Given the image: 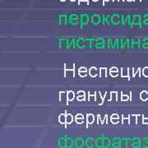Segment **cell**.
<instances>
[{"instance_id":"obj_1","label":"cell","mask_w":148,"mask_h":148,"mask_svg":"<svg viewBox=\"0 0 148 148\" xmlns=\"http://www.w3.org/2000/svg\"><path fill=\"white\" fill-rule=\"evenodd\" d=\"M85 142L82 138H77L75 140V146L77 148H82L84 146Z\"/></svg>"},{"instance_id":"obj_2","label":"cell","mask_w":148,"mask_h":148,"mask_svg":"<svg viewBox=\"0 0 148 148\" xmlns=\"http://www.w3.org/2000/svg\"><path fill=\"white\" fill-rule=\"evenodd\" d=\"M86 147L88 148H93L94 147V139L92 138H88L86 140Z\"/></svg>"},{"instance_id":"obj_3","label":"cell","mask_w":148,"mask_h":148,"mask_svg":"<svg viewBox=\"0 0 148 148\" xmlns=\"http://www.w3.org/2000/svg\"><path fill=\"white\" fill-rule=\"evenodd\" d=\"M95 101L99 104V105H102L104 102V99L101 95L100 92H95Z\"/></svg>"},{"instance_id":"obj_4","label":"cell","mask_w":148,"mask_h":148,"mask_svg":"<svg viewBox=\"0 0 148 148\" xmlns=\"http://www.w3.org/2000/svg\"><path fill=\"white\" fill-rule=\"evenodd\" d=\"M59 100L61 102H67L68 101V95H67V93L66 92H64V91H61L60 93H59Z\"/></svg>"},{"instance_id":"obj_5","label":"cell","mask_w":148,"mask_h":148,"mask_svg":"<svg viewBox=\"0 0 148 148\" xmlns=\"http://www.w3.org/2000/svg\"><path fill=\"white\" fill-rule=\"evenodd\" d=\"M99 71H100V70H98L95 67H92V68H90V70H89V74L90 75V77H96V76L98 75V72H99Z\"/></svg>"},{"instance_id":"obj_6","label":"cell","mask_w":148,"mask_h":148,"mask_svg":"<svg viewBox=\"0 0 148 148\" xmlns=\"http://www.w3.org/2000/svg\"><path fill=\"white\" fill-rule=\"evenodd\" d=\"M77 101H84L85 99H86V93H85L83 90H79V91L77 92Z\"/></svg>"},{"instance_id":"obj_7","label":"cell","mask_w":148,"mask_h":148,"mask_svg":"<svg viewBox=\"0 0 148 148\" xmlns=\"http://www.w3.org/2000/svg\"><path fill=\"white\" fill-rule=\"evenodd\" d=\"M78 73H79L80 77H84L86 76V74H87V69L86 68H85V67H81L78 70Z\"/></svg>"},{"instance_id":"obj_8","label":"cell","mask_w":148,"mask_h":148,"mask_svg":"<svg viewBox=\"0 0 148 148\" xmlns=\"http://www.w3.org/2000/svg\"><path fill=\"white\" fill-rule=\"evenodd\" d=\"M121 76L123 77H129V69H127V68H122Z\"/></svg>"},{"instance_id":"obj_9","label":"cell","mask_w":148,"mask_h":148,"mask_svg":"<svg viewBox=\"0 0 148 148\" xmlns=\"http://www.w3.org/2000/svg\"><path fill=\"white\" fill-rule=\"evenodd\" d=\"M110 74L111 77H115L118 76V74H119V69H117L116 67H113V68H111L110 70Z\"/></svg>"},{"instance_id":"obj_10","label":"cell","mask_w":148,"mask_h":148,"mask_svg":"<svg viewBox=\"0 0 148 148\" xmlns=\"http://www.w3.org/2000/svg\"><path fill=\"white\" fill-rule=\"evenodd\" d=\"M95 145H96V147L97 148H104V142H103V139L101 138H97V139H96V142H95Z\"/></svg>"},{"instance_id":"obj_11","label":"cell","mask_w":148,"mask_h":148,"mask_svg":"<svg viewBox=\"0 0 148 148\" xmlns=\"http://www.w3.org/2000/svg\"><path fill=\"white\" fill-rule=\"evenodd\" d=\"M94 120H95V118H94V115L91 114H89L86 115V123H87V125L88 124H90V123H94Z\"/></svg>"},{"instance_id":"obj_12","label":"cell","mask_w":148,"mask_h":148,"mask_svg":"<svg viewBox=\"0 0 148 148\" xmlns=\"http://www.w3.org/2000/svg\"><path fill=\"white\" fill-rule=\"evenodd\" d=\"M75 121L77 122V123H82L84 121V117L82 114H77V116L75 117Z\"/></svg>"},{"instance_id":"obj_13","label":"cell","mask_w":148,"mask_h":148,"mask_svg":"<svg viewBox=\"0 0 148 148\" xmlns=\"http://www.w3.org/2000/svg\"><path fill=\"white\" fill-rule=\"evenodd\" d=\"M73 145V140L71 138H66V148H71Z\"/></svg>"},{"instance_id":"obj_14","label":"cell","mask_w":148,"mask_h":148,"mask_svg":"<svg viewBox=\"0 0 148 148\" xmlns=\"http://www.w3.org/2000/svg\"><path fill=\"white\" fill-rule=\"evenodd\" d=\"M110 121L111 123L116 124V123H118L119 121V116L118 114H113L110 118Z\"/></svg>"},{"instance_id":"obj_15","label":"cell","mask_w":148,"mask_h":148,"mask_svg":"<svg viewBox=\"0 0 148 148\" xmlns=\"http://www.w3.org/2000/svg\"><path fill=\"white\" fill-rule=\"evenodd\" d=\"M58 146L60 148H66V138H60L58 140Z\"/></svg>"},{"instance_id":"obj_16","label":"cell","mask_w":148,"mask_h":148,"mask_svg":"<svg viewBox=\"0 0 148 148\" xmlns=\"http://www.w3.org/2000/svg\"><path fill=\"white\" fill-rule=\"evenodd\" d=\"M66 115L65 114H61L59 116H58V121L60 123L62 124H65L66 123Z\"/></svg>"},{"instance_id":"obj_17","label":"cell","mask_w":148,"mask_h":148,"mask_svg":"<svg viewBox=\"0 0 148 148\" xmlns=\"http://www.w3.org/2000/svg\"><path fill=\"white\" fill-rule=\"evenodd\" d=\"M67 95H68V101H72L75 98V93L73 90H69L67 92Z\"/></svg>"},{"instance_id":"obj_18","label":"cell","mask_w":148,"mask_h":148,"mask_svg":"<svg viewBox=\"0 0 148 148\" xmlns=\"http://www.w3.org/2000/svg\"><path fill=\"white\" fill-rule=\"evenodd\" d=\"M73 121V116L71 114H67L66 115V123L67 124H70Z\"/></svg>"},{"instance_id":"obj_19","label":"cell","mask_w":148,"mask_h":148,"mask_svg":"<svg viewBox=\"0 0 148 148\" xmlns=\"http://www.w3.org/2000/svg\"><path fill=\"white\" fill-rule=\"evenodd\" d=\"M106 73H107L106 68H101V69H100V76H101V77H106Z\"/></svg>"},{"instance_id":"obj_20","label":"cell","mask_w":148,"mask_h":148,"mask_svg":"<svg viewBox=\"0 0 148 148\" xmlns=\"http://www.w3.org/2000/svg\"><path fill=\"white\" fill-rule=\"evenodd\" d=\"M103 142H104V148H108L110 147V140L108 138H103Z\"/></svg>"},{"instance_id":"obj_21","label":"cell","mask_w":148,"mask_h":148,"mask_svg":"<svg viewBox=\"0 0 148 148\" xmlns=\"http://www.w3.org/2000/svg\"><path fill=\"white\" fill-rule=\"evenodd\" d=\"M117 98H118V93L116 91H113L110 93V100L111 101H117Z\"/></svg>"},{"instance_id":"obj_22","label":"cell","mask_w":148,"mask_h":148,"mask_svg":"<svg viewBox=\"0 0 148 148\" xmlns=\"http://www.w3.org/2000/svg\"><path fill=\"white\" fill-rule=\"evenodd\" d=\"M112 147L114 148H117L119 147H120V141H116V140H114V141L113 142Z\"/></svg>"},{"instance_id":"obj_23","label":"cell","mask_w":148,"mask_h":148,"mask_svg":"<svg viewBox=\"0 0 148 148\" xmlns=\"http://www.w3.org/2000/svg\"><path fill=\"white\" fill-rule=\"evenodd\" d=\"M88 101H95V94H89L88 97Z\"/></svg>"},{"instance_id":"obj_24","label":"cell","mask_w":148,"mask_h":148,"mask_svg":"<svg viewBox=\"0 0 148 148\" xmlns=\"http://www.w3.org/2000/svg\"><path fill=\"white\" fill-rule=\"evenodd\" d=\"M128 96L127 95H125V94H123V93H122L121 94V101H128Z\"/></svg>"},{"instance_id":"obj_25","label":"cell","mask_w":148,"mask_h":148,"mask_svg":"<svg viewBox=\"0 0 148 148\" xmlns=\"http://www.w3.org/2000/svg\"><path fill=\"white\" fill-rule=\"evenodd\" d=\"M141 97H142V99H144V98H146V97H147V92H145V91L142 92Z\"/></svg>"},{"instance_id":"obj_26","label":"cell","mask_w":148,"mask_h":148,"mask_svg":"<svg viewBox=\"0 0 148 148\" xmlns=\"http://www.w3.org/2000/svg\"><path fill=\"white\" fill-rule=\"evenodd\" d=\"M143 73H144V76H148L147 69H144V71H143Z\"/></svg>"},{"instance_id":"obj_27","label":"cell","mask_w":148,"mask_h":148,"mask_svg":"<svg viewBox=\"0 0 148 148\" xmlns=\"http://www.w3.org/2000/svg\"><path fill=\"white\" fill-rule=\"evenodd\" d=\"M127 122H128V119H125V118L123 117V123H127Z\"/></svg>"},{"instance_id":"obj_28","label":"cell","mask_w":148,"mask_h":148,"mask_svg":"<svg viewBox=\"0 0 148 148\" xmlns=\"http://www.w3.org/2000/svg\"><path fill=\"white\" fill-rule=\"evenodd\" d=\"M144 122H146V123H147L148 119H144Z\"/></svg>"},{"instance_id":"obj_29","label":"cell","mask_w":148,"mask_h":148,"mask_svg":"<svg viewBox=\"0 0 148 148\" xmlns=\"http://www.w3.org/2000/svg\"><path fill=\"white\" fill-rule=\"evenodd\" d=\"M104 1H105V2H107V1H109V0H104Z\"/></svg>"},{"instance_id":"obj_30","label":"cell","mask_w":148,"mask_h":148,"mask_svg":"<svg viewBox=\"0 0 148 148\" xmlns=\"http://www.w3.org/2000/svg\"><path fill=\"white\" fill-rule=\"evenodd\" d=\"M80 1H86V0H80Z\"/></svg>"},{"instance_id":"obj_31","label":"cell","mask_w":148,"mask_h":148,"mask_svg":"<svg viewBox=\"0 0 148 148\" xmlns=\"http://www.w3.org/2000/svg\"><path fill=\"white\" fill-rule=\"evenodd\" d=\"M93 1H95H95H98V0H93Z\"/></svg>"},{"instance_id":"obj_32","label":"cell","mask_w":148,"mask_h":148,"mask_svg":"<svg viewBox=\"0 0 148 148\" xmlns=\"http://www.w3.org/2000/svg\"><path fill=\"white\" fill-rule=\"evenodd\" d=\"M61 1H63V2H64V1H65V0H61Z\"/></svg>"},{"instance_id":"obj_33","label":"cell","mask_w":148,"mask_h":148,"mask_svg":"<svg viewBox=\"0 0 148 148\" xmlns=\"http://www.w3.org/2000/svg\"><path fill=\"white\" fill-rule=\"evenodd\" d=\"M71 1H75V0H71Z\"/></svg>"}]
</instances>
